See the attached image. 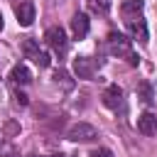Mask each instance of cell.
<instances>
[{"instance_id": "1", "label": "cell", "mask_w": 157, "mask_h": 157, "mask_svg": "<svg viewBox=\"0 0 157 157\" xmlns=\"http://www.w3.org/2000/svg\"><path fill=\"white\" fill-rule=\"evenodd\" d=\"M108 49H110V54H115V56H125L132 66L137 64V56L132 54V49H130V39H128V37L113 32V34L108 37Z\"/></svg>"}, {"instance_id": "2", "label": "cell", "mask_w": 157, "mask_h": 157, "mask_svg": "<svg viewBox=\"0 0 157 157\" xmlns=\"http://www.w3.org/2000/svg\"><path fill=\"white\" fill-rule=\"evenodd\" d=\"M44 39H47V44L52 47L54 54H59V56L66 54V49H69V39H66V32H64L61 27H49L47 34H44Z\"/></svg>"}, {"instance_id": "3", "label": "cell", "mask_w": 157, "mask_h": 157, "mask_svg": "<svg viewBox=\"0 0 157 157\" xmlns=\"http://www.w3.org/2000/svg\"><path fill=\"white\" fill-rule=\"evenodd\" d=\"M66 137H69L71 142H91V140L98 137V130H96L91 123H76V125L69 128Z\"/></svg>"}, {"instance_id": "4", "label": "cell", "mask_w": 157, "mask_h": 157, "mask_svg": "<svg viewBox=\"0 0 157 157\" xmlns=\"http://www.w3.org/2000/svg\"><path fill=\"white\" fill-rule=\"evenodd\" d=\"M96 71H98V64L91 59V56H76L74 59V74L78 76V78H93L96 76Z\"/></svg>"}, {"instance_id": "5", "label": "cell", "mask_w": 157, "mask_h": 157, "mask_svg": "<svg viewBox=\"0 0 157 157\" xmlns=\"http://www.w3.org/2000/svg\"><path fill=\"white\" fill-rule=\"evenodd\" d=\"M15 17L22 27H29L34 22V2L32 0H20L15 5Z\"/></svg>"}, {"instance_id": "6", "label": "cell", "mask_w": 157, "mask_h": 157, "mask_svg": "<svg viewBox=\"0 0 157 157\" xmlns=\"http://www.w3.org/2000/svg\"><path fill=\"white\" fill-rule=\"evenodd\" d=\"M125 25H128V29L132 32V37H135L140 44H145V42H147V25H145L142 15H135V17H125Z\"/></svg>"}, {"instance_id": "7", "label": "cell", "mask_w": 157, "mask_h": 157, "mask_svg": "<svg viewBox=\"0 0 157 157\" xmlns=\"http://www.w3.org/2000/svg\"><path fill=\"white\" fill-rule=\"evenodd\" d=\"M71 34H74L76 39H83V37L88 34V17H86L83 12H76V15L71 17Z\"/></svg>"}, {"instance_id": "8", "label": "cell", "mask_w": 157, "mask_h": 157, "mask_svg": "<svg viewBox=\"0 0 157 157\" xmlns=\"http://www.w3.org/2000/svg\"><path fill=\"white\" fill-rule=\"evenodd\" d=\"M103 103H105L110 110H118V108L123 105V91H120L118 86H108V88L103 91Z\"/></svg>"}, {"instance_id": "9", "label": "cell", "mask_w": 157, "mask_h": 157, "mask_svg": "<svg viewBox=\"0 0 157 157\" xmlns=\"http://www.w3.org/2000/svg\"><path fill=\"white\" fill-rule=\"evenodd\" d=\"M137 130L142 135H155L157 132V115L155 113H142L137 118Z\"/></svg>"}, {"instance_id": "10", "label": "cell", "mask_w": 157, "mask_h": 157, "mask_svg": "<svg viewBox=\"0 0 157 157\" xmlns=\"http://www.w3.org/2000/svg\"><path fill=\"white\" fill-rule=\"evenodd\" d=\"M10 81H12L15 86H27V83L32 81V74H29V69H27L25 64H17V66L10 71Z\"/></svg>"}, {"instance_id": "11", "label": "cell", "mask_w": 157, "mask_h": 157, "mask_svg": "<svg viewBox=\"0 0 157 157\" xmlns=\"http://www.w3.org/2000/svg\"><path fill=\"white\" fill-rule=\"evenodd\" d=\"M142 5H145V0H125L123 7H120L123 20H125V17H135V15H140V12H142Z\"/></svg>"}, {"instance_id": "12", "label": "cell", "mask_w": 157, "mask_h": 157, "mask_svg": "<svg viewBox=\"0 0 157 157\" xmlns=\"http://www.w3.org/2000/svg\"><path fill=\"white\" fill-rule=\"evenodd\" d=\"M22 52H25L27 59H34V56L39 54V44H37L34 39H25V42H22Z\"/></svg>"}, {"instance_id": "13", "label": "cell", "mask_w": 157, "mask_h": 157, "mask_svg": "<svg viewBox=\"0 0 157 157\" xmlns=\"http://www.w3.org/2000/svg\"><path fill=\"white\" fill-rule=\"evenodd\" d=\"M88 5H91V10L98 12V15H105V12L110 10V0H88Z\"/></svg>"}, {"instance_id": "14", "label": "cell", "mask_w": 157, "mask_h": 157, "mask_svg": "<svg viewBox=\"0 0 157 157\" xmlns=\"http://www.w3.org/2000/svg\"><path fill=\"white\" fill-rule=\"evenodd\" d=\"M137 91H140V98H142L145 103H152V88H150V83H140Z\"/></svg>"}, {"instance_id": "15", "label": "cell", "mask_w": 157, "mask_h": 157, "mask_svg": "<svg viewBox=\"0 0 157 157\" xmlns=\"http://www.w3.org/2000/svg\"><path fill=\"white\" fill-rule=\"evenodd\" d=\"M32 61H34V64H37V66H39V69H47V66H49V54H47V52H42V49H39V54H37V56H34V59H32Z\"/></svg>"}, {"instance_id": "16", "label": "cell", "mask_w": 157, "mask_h": 157, "mask_svg": "<svg viewBox=\"0 0 157 157\" xmlns=\"http://www.w3.org/2000/svg\"><path fill=\"white\" fill-rule=\"evenodd\" d=\"M54 81L61 83L64 88H71V81H69V74H66V71H56V74H54Z\"/></svg>"}, {"instance_id": "17", "label": "cell", "mask_w": 157, "mask_h": 157, "mask_svg": "<svg viewBox=\"0 0 157 157\" xmlns=\"http://www.w3.org/2000/svg\"><path fill=\"white\" fill-rule=\"evenodd\" d=\"M91 157H113V152H110V150H105V147H98V150H93V152H91Z\"/></svg>"}, {"instance_id": "18", "label": "cell", "mask_w": 157, "mask_h": 157, "mask_svg": "<svg viewBox=\"0 0 157 157\" xmlns=\"http://www.w3.org/2000/svg\"><path fill=\"white\" fill-rule=\"evenodd\" d=\"M15 98H17V103H20V105H27V96H25V93H20V91H17V93H15Z\"/></svg>"}, {"instance_id": "19", "label": "cell", "mask_w": 157, "mask_h": 157, "mask_svg": "<svg viewBox=\"0 0 157 157\" xmlns=\"http://www.w3.org/2000/svg\"><path fill=\"white\" fill-rule=\"evenodd\" d=\"M27 157H44V155H27Z\"/></svg>"}, {"instance_id": "20", "label": "cell", "mask_w": 157, "mask_h": 157, "mask_svg": "<svg viewBox=\"0 0 157 157\" xmlns=\"http://www.w3.org/2000/svg\"><path fill=\"white\" fill-rule=\"evenodd\" d=\"M52 157H66V155H61V152H59V155H52Z\"/></svg>"}, {"instance_id": "21", "label": "cell", "mask_w": 157, "mask_h": 157, "mask_svg": "<svg viewBox=\"0 0 157 157\" xmlns=\"http://www.w3.org/2000/svg\"><path fill=\"white\" fill-rule=\"evenodd\" d=\"M0 29H2V15H0Z\"/></svg>"}]
</instances>
